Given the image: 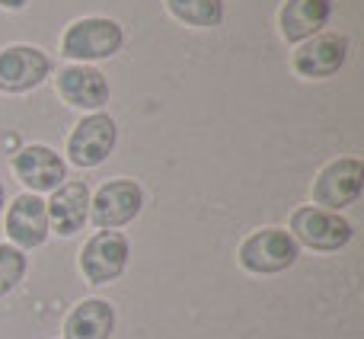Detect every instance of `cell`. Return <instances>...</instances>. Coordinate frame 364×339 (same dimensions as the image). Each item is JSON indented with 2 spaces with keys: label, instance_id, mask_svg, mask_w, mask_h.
Masks as SVG:
<instances>
[{
  "label": "cell",
  "instance_id": "cell-2",
  "mask_svg": "<svg viewBox=\"0 0 364 339\" xmlns=\"http://www.w3.org/2000/svg\"><path fill=\"white\" fill-rule=\"evenodd\" d=\"M301 259V246L288 227H259L237 246V263L250 276H278Z\"/></svg>",
  "mask_w": 364,
  "mask_h": 339
},
{
  "label": "cell",
  "instance_id": "cell-8",
  "mask_svg": "<svg viewBox=\"0 0 364 339\" xmlns=\"http://www.w3.org/2000/svg\"><path fill=\"white\" fill-rule=\"evenodd\" d=\"M364 192V164L358 157H339L329 160L326 167L316 173L314 179V205L329 208V212H342V208L355 205Z\"/></svg>",
  "mask_w": 364,
  "mask_h": 339
},
{
  "label": "cell",
  "instance_id": "cell-16",
  "mask_svg": "<svg viewBox=\"0 0 364 339\" xmlns=\"http://www.w3.org/2000/svg\"><path fill=\"white\" fill-rule=\"evenodd\" d=\"M166 13L192 29H218L224 23V0H164Z\"/></svg>",
  "mask_w": 364,
  "mask_h": 339
},
{
  "label": "cell",
  "instance_id": "cell-11",
  "mask_svg": "<svg viewBox=\"0 0 364 339\" xmlns=\"http://www.w3.org/2000/svg\"><path fill=\"white\" fill-rule=\"evenodd\" d=\"M13 176L23 182L26 192L42 195V192H55L64 179H68V164L58 151H51L48 145H26L13 154L10 160Z\"/></svg>",
  "mask_w": 364,
  "mask_h": 339
},
{
  "label": "cell",
  "instance_id": "cell-14",
  "mask_svg": "<svg viewBox=\"0 0 364 339\" xmlns=\"http://www.w3.org/2000/svg\"><path fill=\"white\" fill-rule=\"evenodd\" d=\"M333 16V0H284L278 10V32L288 45H301L323 32Z\"/></svg>",
  "mask_w": 364,
  "mask_h": 339
},
{
  "label": "cell",
  "instance_id": "cell-10",
  "mask_svg": "<svg viewBox=\"0 0 364 339\" xmlns=\"http://www.w3.org/2000/svg\"><path fill=\"white\" fill-rule=\"evenodd\" d=\"M348 61V38L342 32H316L314 38L301 42L291 55V68L304 80H329Z\"/></svg>",
  "mask_w": 364,
  "mask_h": 339
},
{
  "label": "cell",
  "instance_id": "cell-4",
  "mask_svg": "<svg viewBox=\"0 0 364 339\" xmlns=\"http://www.w3.org/2000/svg\"><path fill=\"white\" fill-rule=\"evenodd\" d=\"M144 212V189L134 179H109L90 195V221L96 231H119Z\"/></svg>",
  "mask_w": 364,
  "mask_h": 339
},
{
  "label": "cell",
  "instance_id": "cell-13",
  "mask_svg": "<svg viewBox=\"0 0 364 339\" xmlns=\"http://www.w3.org/2000/svg\"><path fill=\"white\" fill-rule=\"evenodd\" d=\"M90 186L83 179H64L55 192L48 195V227L58 237H74L90 221Z\"/></svg>",
  "mask_w": 364,
  "mask_h": 339
},
{
  "label": "cell",
  "instance_id": "cell-5",
  "mask_svg": "<svg viewBox=\"0 0 364 339\" xmlns=\"http://www.w3.org/2000/svg\"><path fill=\"white\" fill-rule=\"evenodd\" d=\"M128 256H132V244L122 231H96L93 237L83 244L77 266L80 276L90 285H112L125 276Z\"/></svg>",
  "mask_w": 364,
  "mask_h": 339
},
{
  "label": "cell",
  "instance_id": "cell-6",
  "mask_svg": "<svg viewBox=\"0 0 364 339\" xmlns=\"http://www.w3.org/2000/svg\"><path fill=\"white\" fill-rule=\"evenodd\" d=\"M119 145V125L109 113H87L68 135V160L80 170L102 167Z\"/></svg>",
  "mask_w": 364,
  "mask_h": 339
},
{
  "label": "cell",
  "instance_id": "cell-9",
  "mask_svg": "<svg viewBox=\"0 0 364 339\" xmlns=\"http://www.w3.org/2000/svg\"><path fill=\"white\" fill-rule=\"evenodd\" d=\"M55 93L70 109L102 113V106L112 96V87H109V77L93 64H64L55 74Z\"/></svg>",
  "mask_w": 364,
  "mask_h": 339
},
{
  "label": "cell",
  "instance_id": "cell-17",
  "mask_svg": "<svg viewBox=\"0 0 364 339\" xmlns=\"http://www.w3.org/2000/svg\"><path fill=\"white\" fill-rule=\"evenodd\" d=\"M26 269H29V256H26L19 246L0 240V298H6L19 282H23Z\"/></svg>",
  "mask_w": 364,
  "mask_h": 339
},
{
  "label": "cell",
  "instance_id": "cell-12",
  "mask_svg": "<svg viewBox=\"0 0 364 339\" xmlns=\"http://www.w3.org/2000/svg\"><path fill=\"white\" fill-rule=\"evenodd\" d=\"M48 208L42 195L19 192L6 208V240L19 250H38L48 240Z\"/></svg>",
  "mask_w": 364,
  "mask_h": 339
},
{
  "label": "cell",
  "instance_id": "cell-18",
  "mask_svg": "<svg viewBox=\"0 0 364 339\" xmlns=\"http://www.w3.org/2000/svg\"><path fill=\"white\" fill-rule=\"evenodd\" d=\"M26 4H29V0H0V10H10V13H16V10H23Z\"/></svg>",
  "mask_w": 364,
  "mask_h": 339
},
{
  "label": "cell",
  "instance_id": "cell-7",
  "mask_svg": "<svg viewBox=\"0 0 364 339\" xmlns=\"http://www.w3.org/2000/svg\"><path fill=\"white\" fill-rule=\"evenodd\" d=\"M55 64L36 45H6L0 48V93L23 96L38 90L51 77Z\"/></svg>",
  "mask_w": 364,
  "mask_h": 339
},
{
  "label": "cell",
  "instance_id": "cell-3",
  "mask_svg": "<svg viewBox=\"0 0 364 339\" xmlns=\"http://www.w3.org/2000/svg\"><path fill=\"white\" fill-rule=\"evenodd\" d=\"M288 234L297 240V246H310L316 253H339L355 237V227L348 218H342V212L301 205L291 212Z\"/></svg>",
  "mask_w": 364,
  "mask_h": 339
},
{
  "label": "cell",
  "instance_id": "cell-19",
  "mask_svg": "<svg viewBox=\"0 0 364 339\" xmlns=\"http://www.w3.org/2000/svg\"><path fill=\"white\" fill-rule=\"evenodd\" d=\"M6 208V189H4V179H0V214H4Z\"/></svg>",
  "mask_w": 364,
  "mask_h": 339
},
{
  "label": "cell",
  "instance_id": "cell-15",
  "mask_svg": "<svg viewBox=\"0 0 364 339\" xmlns=\"http://www.w3.org/2000/svg\"><path fill=\"white\" fill-rule=\"evenodd\" d=\"M115 308L102 298L80 301L64 320V339H112Z\"/></svg>",
  "mask_w": 364,
  "mask_h": 339
},
{
  "label": "cell",
  "instance_id": "cell-1",
  "mask_svg": "<svg viewBox=\"0 0 364 339\" xmlns=\"http://www.w3.org/2000/svg\"><path fill=\"white\" fill-rule=\"evenodd\" d=\"M125 45V29L109 16H80L61 32V58L70 64H93L115 58Z\"/></svg>",
  "mask_w": 364,
  "mask_h": 339
}]
</instances>
